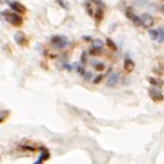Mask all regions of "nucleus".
Listing matches in <instances>:
<instances>
[{"instance_id": "1", "label": "nucleus", "mask_w": 164, "mask_h": 164, "mask_svg": "<svg viewBox=\"0 0 164 164\" xmlns=\"http://www.w3.org/2000/svg\"><path fill=\"white\" fill-rule=\"evenodd\" d=\"M1 14L5 17L6 20L14 27H20L24 24V18L20 13H17L14 11H3Z\"/></svg>"}, {"instance_id": "2", "label": "nucleus", "mask_w": 164, "mask_h": 164, "mask_svg": "<svg viewBox=\"0 0 164 164\" xmlns=\"http://www.w3.org/2000/svg\"><path fill=\"white\" fill-rule=\"evenodd\" d=\"M51 44L56 49H63L68 45V38L64 36H54L51 37Z\"/></svg>"}, {"instance_id": "3", "label": "nucleus", "mask_w": 164, "mask_h": 164, "mask_svg": "<svg viewBox=\"0 0 164 164\" xmlns=\"http://www.w3.org/2000/svg\"><path fill=\"white\" fill-rule=\"evenodd\" d=\"M149 95H150V98L153 102H161L164 100V95L163 93L157 89V88H150L149 89Z\"/></svg>"}, {"instance_id": "4", "label": "nucleus", "mask_w": 164, "mask_h": 164, "mask_svg": "<svg viewBox=\"0 0 164 164\" xmlns=\"http://www.w3.org/2000/svg\"><path fill=\"white\" fill-rule=\"evenodd\" d=\"M8 5H10V8H11L12 11H14L17 13H20V14L25 13L26 10H27L23 4H20L19 1H8Z\"/></svg>"}, {"instance_id": "5", "label": "nucleus", "mask_w": 164, "mask_h": 164, "mask_svg": "<svg viewBox=\"0 0 164 164\" xmlns=\"http://www.w3.org/2000/svg\"><path fill=\"white\" fill-rule=\"evenodd\" d=\"M140 19H142V25L144 27H146V29L151 27L153 25V23H155V19H153V17L151 14H149V13H144L140 17Z\"/></svg>"}, {"instance_id": "6", "label": "nucleus", "mask_w": 164, "mask_h": 164, "mask_svg": "<svg viewBox=\"0 0 164 164\" xmlns=\"http://www.w3.org/2000/svg\"><path fill=\"white\" fill-rule=\"evenodd\" d=\"M14 42L20 45V46H25L27 45V39H26V35L22 31H18L16 35H14Z\"/></svg>"}, {"instance_id": "7", "label": "nucleus", "mask_w": 164, "mask_h": 164, "mask_svg": "<svg viewBox=\"0 0 164 164\" xmlns=\"http://www.w3.org/2000/svg\"><path fill=\"white\" fill-rule=\"evenodd\" d=\"M124 69L126 70L127 73H132L134 69V62L130 59V57H126L124 61Z\"/></svg>"}, {"instance_id": "8", "label": "nucleus", "mask_w": 164, "mask_h": 164, "mask_svg": "<svg viewBox=\"0 0 164 164\" xmlns=\"http://www.w3.org/2000/svg\"><path fill=\"white\" fill-rule=\"evenodd\" d=\"M118 81H119V74L118 73H113V74L110 75L108 81H107V86L113 87V86H115L118 83Z\"/></svg>"}, {"instance_id": "9", "label": "nucleus", "mask_w": 164, "mask_h": 164, "mask_svg": "<svg viewBox=\"0 0 164 164\" xmlns=\"http://www.w3.org/2000/svg\"><path fill=\"white\" fill-rule=\"evenodd\" d=\"M41 152H42V155L39 156V158H38V161L36 162L37 164H41V163H43L44 161H46V159H49V157H50V153H49V151H48L46 149H44V148H41Z\"/></svg>"}, {"instance_id": "10", "label": "nucleus", "mask_w": 164, "mask_h": 164, "mask_svg": "<svg viewBox=\"0 0 164 164\" xmlns=\"http://www.w3.org/2000/svg\"><path fill=\"white\" fill-rule=\"evenodd\" d=\"M93 16H94V18H95L96 23H100L102 19H103V10H102V7H99V8L95 11V13H94Z\"/></svg>"}, {"instance_id": "11", "label": "nucleus", "mask_w": 164, "mask_h": 164, "mask_svg": "<svg viewBox=\"0 0 164 164\" xmlns=\"http://www.w3.org/2000/svg\"><path fill=\"white\" fill-rule=\"evenodd\" d=\"M92 46L96 48V49H102V48L105 46V43L101 39H93L92 41Z\"/></svg>"}, {"instance_id": "12", "label": "nucleus", "mask_w": 164, "mask_h": 164, "mask_svg": "<svg viewBox=\"0 0 164 164\" xmlns=\"http://www.w3.org/2000/svg\"><path fill=\"white\" fill-rule=\"evenodd\" d=\"M148 81H149L152 86H155V87H157V86H163V84H164V81L158 80V79H153V78H148Z\"/></svg>"}, {"instance_id": "13", "label": "nucleus", "mask_w": 164, "mask_h": 164, "mask_svg": "<svg viewBox=\"0 0 164 164\" xmlns=\"http://www.w3.org/2000/svg\"><path fill=\"white\" fill-rule=\"evenodd\" d=\"M84 6H86V11H87V13H88L91 17L94 14V12H93V7H92V5H91V3L89 1H86L84 3Z\"/></svg>"}, {"instance_id": "14", "label": "nucleus", "mask_w": 164, "mask_h": 164, "mask_svg": "<svg viewBox=\"0 0 164 164\" xmlns=\"http://www.w3.org/2000/svg\"><path fill=\"white\" fill-rule=\"evenodd\" d=\"M158 38H157V42H159V43H163L164 42V29H158Z\"/></svg>"}, {"instance_id": "15", "label": "nucleus", "mask_w": 164, "mask_h": 164, "mask_svg": "<svg viewBox=\"0 0 164 164\" xmlns=\"http://www.w3.org/2000/svg\"><path fill=\"white\" fill-rule=\"evenodd\" d=\"M132 23H133V25L134 26H140L142 25V19H140V17H138V16H136L134 14V17L132 18Z\"/></svg>"}, {"instance_id": "16", "label": "nucleus", "mask_w": 164, "mask_h": 164, "mask_svg": "<svg viewBox=\"0 0 164 164\" xmlns=\"http://www.w3.org/2000/svg\"><path fill=\"white\" fill-rule=\"evenodd\" d=\"M106 44H107V46H108V48H111L112 50H117V49H118L117 45H115V43L111 39V38H107V39H106Z\"/></svg>"}, {"instance_id": "17", "label": "nucleus", "mask_w": 164, "mask_h": 164, "mask_svg": "<svg viewBox=\"0 0 164 164\" xmlns=\"http://www.w3.org/2000/svg\"><path fill=\"white\" fill-rule=\"evenodd\" d=\"M94 64H95V65H94L95 70H98V71H102V70H105V68H106L105 63H102V62H98V63H94Z\"/></svg>"}, {"instance_id": "18", "label": "nucleus", "mask_w": 164, "mask_h": 164, "mask_svg": "<svg viewBox=\"0 0 164 164\" xmlns=\"http://www.w3.org/2000/svg\"><path fill=\"white\" fill-rule=\"evenodd\" d=\"M101 51H102V49H96V48H91V50H89V55L91 56H98V55H100L101 54Z\"/></svg>"}, {"instance_id": "19", "label": "nucleus", "mask_w": 164, "mask_h": 164, "mask_svg": "<svg viewBox=\"0 0 164 164\" xmlns=\"http://www.w3.org/2000/svg\"><path fill=\"white\" fill-rule=\"evenodd\" d=\"M149 33H150V37L152 38V39H155V41H157V38H158V31L157 30H149Z\"/></svg>"}, {"instance_id": "20", "label": "nucleus", "mask_w": 164, "mask_h": 164, "mask_svg": "<svg viewBox=\"0 0 164 164\" xmlns=\"http://www.w3.org/2000/svg\"><path fill=\"white\" fill-rule=\"evenodd\" d=\"M76 67H75V68H76V70H78V73L81 75V76H83L84 75V68H83V65H79V64H75Z\"/></svg>"}, {"instance_id": "21", "label": "nucleus", "mask_w": 164, "mask_h": 164, "mask_svg": "<svg viewBox=\"0 0 164 164\" xmlns=\"http://www.w3.org/2000/svg\"><path fill=\"white\" fill-rule=\"evenodd\" d=\"M126 17L130 19V20H132V18L134 17V13H133V10L131 8V7H129L127 10H126Z\"/></svg>"}, {"instance_id": "22", "label": "nucleus", "mask_w": 164, "mask_h": 164, "mask_svg": "<svg viewBox=\"0 0 164 164\" xmlns=\"http://www.w3.org/2000/svg\"><path fill=\"white\" fill-rule=\"evenodd\" d=\"M102 79H103V75L100 74V75L96 76L95 79H93V83H94V84H98V83H100V82L102 81Z\"/></svg>"}, {"instance_id": "23", "label": "nucleus", "mask_w": 164, "mask_h": 164, "mask_svg": "<svg viewBox=\"0 0 164 164\" xmlns=\"http://www.w3.org/2000/svg\"><path fill=\"white\" fill-rule=\"evenodd\" d=\"M83 78H84V80H86V81H91V80L93 79V73H91V71H87V73H84Z\"/></svg>"}, {"instance_id": "24", "label": "nucleus", "mask_w": 164, "mask_h": 164, "mask_svg": "<svg viewBox=\"0 0 164 164\" xmlns=\"http://www.w3.org/2000/svg\"><path fill=\"white\" fill-rule=\"evenodd\" d=\"M81 63H82V64H86V63H87V52H86V51H83L82 55H81Z\"/></svg>"}, {"instance_id": "25", "label": "nucleus", "mask_w": 164, "mask_h": 164, "mask_svg": "<svg viewBox=\"0 0 164 164\" xmlns=\"http://www.w3.org/2000/svg\"><path fill=\"white\" fill-rule=\"evenodd\" d=\"M20 149L22 150H24V151H36V149L33 148V146H27V145H25V146H20Z\"/></svg>"}, {"instance_id": "26", "label": "nucleus", "mask_w": 164, "mask_h": 164, "mask_svg": "<svg viewBox=\"0 0 164 164\" xmlns=\"http://www.w3.org/2000/svg\"><path fill=\"white\" fill-rule=\"evenodd\" d=\"M92 1H94L95 4H98L99 6H101V7H103V3H102V1H100V0H92Z\"/></svg>"}, {"instance_id": "27", "label": "nucleus", "mask_w": 164, "mask_h": 164, "mask_svg": "<svg viewBox=\"0 0 164 164\" xmlns=\"http://www.w3.org/2000/svg\"><path fill=\"white\" fill-rule=\"evenodd\" d=\"M57 4H60L62 7H64V8H67V6H65V4L62 1V0H57Z\"/></svg>"}, {"instance_id": "28", "label": "nucleus", "mask_w": 164, "mask_h": 164, "mask_svg": "<svg viewBox=\"0 0 164 164\" xmlns=\"http://www.w3.org/2000/svg\"><path fill=\"white\" fill-rule=\"evenodd\" d=\"M84 41H91V38L88 36H84Z\"/></svg>"}, {"instance_id": "29", "label": "nucleus", "mask_w": 164, "mask_h": 164, "mask_svg": "<svg viewBox=\"0 0 164 164\" xmlns=\"http://www.w3.org/2000/svg\"><path fill=\"white\" fill-rule=\"evenodd\" d=\"M161 11H162V12H163V13H164V5H163V6H162V7H161Z\"/></svg>"}, {"instance_id": "30", "label": "nucleus", "mask_w": 164, "mask_h": 164, "mask_svg": "<svg viewBox=\"0 0 164 164\" xmlns=\"http://www.w3.org/2000/svg\"><path fill=\"white\" fill-rule=\"evenodd\" d=\"M3 121H4V118H0V124H1Z\"/></svg>"}]
</instances>
